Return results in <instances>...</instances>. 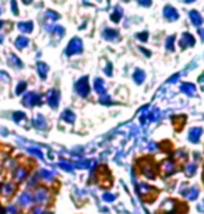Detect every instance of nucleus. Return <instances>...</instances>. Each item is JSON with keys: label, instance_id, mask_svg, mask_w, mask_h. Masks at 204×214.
Wrapping results in <instances>:
<instances>
[{"label": "nucleus", "instance_id": "obj_1", "mask_svg": "<svg viewBox=\"0 0 204 214\" xmlns=\"http://www.w3.org/2000/svg\"><path fill=\"white\" fill-rule=\"evenodd\" d=\"M81 49H83V43H81V41L78 39V38H75L74 41H73L69 45V55H73V53H80Z\"/></svg>", "mask_w": 204, "mask_h": 214}, {"label": "nucleus", "instance_id": "obj_2", "mask_svg": "<svg viewBox=\"0 0 204 214\" xmlns=\"http://www.w3.org/2000/svg\"><path fill=\"white\" fill-rule=\"evenodd\" d=\"M77 93L81 97H85L88 94V84H87V79H81L77 83Z\"/></svg>", "mask_w": 204, "mask_h": 214}, {"label": "nucleus", "instance_id": "obj_3", "mask_svg": "<svg viewBox=\"0 0 204 214\" xmlns=\"http://www.w3.org/2000/svg\"><path fill=\"white\" fill-rule=\"evenodd\" d=\"M164 14L168 20H176L178 18V13H176V10L173 7H165Z\"/></svg>", "mask_w": 204, "mask_h": 214}, {"label": "nucleus", "instance_id": "obj_4", "mask_svg": "<svg viewBox=\"0 0 204 214\" xmlns=\"http://www.w3.org/2000/svg\"><path fill=\"white\" fill-rule=\"evenodd\" d=\"M194 43V38L190 34H184L182 37V46H187V45H193Z\"/></svg>", "mask_w": 204, "mask_h": 214}, {"label": "nucleus", "instance_id": "obj_5", "mask_svg": "<svg viewBox=\"0 0 204 214\" xmlns=\"http://www.w3.org/2000/svg\"><path fill=\"white\" fill-rule=\"evenodd\" d=\"M103 37H105L106 39H112V38H116L117 34L113 31V30H106V31L103 32Z\"/></svg>", "mask_w": 204, "mask_h": 214}, {"label": "nucleus", "instance_id": "obj_6", "mask_svg": "<svg viewBox=\"0 0 204 214\" xmlns=\"http://www.w3.org/2000/svg\"><path fill=\"white\" fill-rule=\"evenodd\" d=\"M182 91H184V93H187V94H193L194 93V87H193L192 84H183L182 85Z\"/></svg>", "mask_w": 204, "mask_h": 214}, {"label": "nucleus", "instance_id": "obj_7", "mask_svg": "<svg viewBox=\"0 0 204 214\" xmlns=\"http://www.w3.org/2000/svg\"><path fill=\"white\" fill-rule=\"evenodd\" d=\"M190 16H192V18H193V23H194V24H201V17H200V16H198V13L192 11V13H190Z\"/></svg>", "mask_w": 204, "mask_h": 214}, {"label": "nucleus", "instance_id": "obj_8", "mask_svg": "<svg viewBox=\"0 0 204 214\" xmlns=\"http://www.w3.org/2000/svg\"><path fill=\"white\" fill-rule=\"evenodd\" d=\"M140 4H143V6H150L151 4V0H137Z\"/></svg>", "mask_w": 204, "mask_h": 214}, {"label": "nucleus", "instance_id": "obj_9", "mask_svg": "<svg viewBox=\"0 0 204 214\" xmlns=\"http://www.w3.org/2000/svg\"><path fill=\"white\" fill-rule=\"evenodd\" d=\"M186 2H193V0H186Z\"/></svg>", "mask_w": 204, "mask_h": 214}]
</instances>
